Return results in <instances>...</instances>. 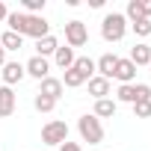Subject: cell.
<instances>
[{"label": "cell", "instance_id": "cell-1", "mask_svg": "<svg viewBox=\"0 0 151 151\" xmlns=\"http://www.w3.org/2000/svg\"><path fill=\"white\" fill-rule=\"evenodd\" d=\"M124 33H127V18H124L122 12L104 15V21H101V39H104V42H122Z\"/></svg>", "mask_w": 151, "mask_h": 151}, {"label": "cell", "instance_id": "cell-2", "mask_svg": "<svg viewBox=\"0 0 151 151\" xmlns=\"http://www.w3.org/2000/svg\"><path fill=\"white\" fill-rule=\"evenodd\" d=\"M77 130H80V139L89 142V145H101V142H104V124H101V119H95L92 113H86V116L77 119Z\"/></svg>", "mask_w": 151, "mask_h": 151}, {"label": "cell", "instance_id": "cell-3", "mask_svg": "<svg viewBox=\"0 0 151 151\" xmlns=\"http://www.w3.org/2000/svg\"><path fill=\"white\" fill-rule=\"evenodd\" d=\"M42 142L45 145H62V142H68V124L59 122V119H50L42 127Z\"/></svg>", "mask_w": 151, "mask_h": 151}, {"label": "cell", "instance_id": "cell-4", "mask_svg": "<svg viewBox=\"0 0 151 151\" xmlns=\"http://www.w3.org/2000/svg\"><path fill=\"white\" fill-rule=\"evenodd\" d=\"M65 42H68L71 50H74V47H83V45L89 42L86 24H83V21H68V24H65Z\"/></svg>", "mask_w": 151, "mask_h": 151}, {"label": "cell", "instance_id": "cell-5", "mask_svg": "<svg viewBox=\"0 0 151 151\" xmlns=\"http://www.w3.org/2000/svg\"><path fill=\"white\" fill-rule=\"evenodd\" d=\"M24 71L30 74V77H36V80H45V77H50V62L45 56H30L24 62Z\"/></svg>", "mask_w": 151, "mask_h": 151}, {"label": "cell", "instance_id": "cell-6", "mask_svg": "<svg viewBox=\"0 0 151 151\" xmlns=\"http://www.w3.org/2000/svg\"><path fill=\"white\" fill-rule=\"evenodd\" d=\"M116 62H119V56L116 53H101L98 59H95V74L98 77H104V80H113V71H116Z\"/></svg>", "mask_w": 151, "mask_h": 151}, {"label": "cell", "instance_id": "cell-7", "mask_svg": "<svg viewBox=\"0 0 151 151\" xmlns=\"http://www.w3.org/2000/svg\"><path fill=\"white\" fill-rule=\"evenodd\" d=\"M24 36H33V39L39 42V39L50 36V24H47L42 15H27V33H24Z\"/></svg>", "mask_w": 151, "mask_h": 151}, {"label": "cell", "instance_id": "cell-8", "mask_svg": "<svg viewBox=\"0 0 151 151\" xmlns=\"http://www.w3.org/2000/svg\"><path fill=\"white\" fill-rule=\"evenodd\" d=\"M0 74H3V86H9V89L27 77L24 65H21V62H9V59H6V65H3V71H0Z\"/></svg>", "mask_w": 151, "mask_h": 151}, {"label": "cell", "instance_id": "cell-9", "mask_svg": "<svg viewBox=\"0 0 151 151\" xmlns=\"http://www.w3.org/2000/svg\"><path fill=\"white\" fill-rule=\"evenodd\" d=\"M113 77H116L122 86L133 83V80H136V65H133L130 59H122V56H119V62H116V71H113Z\"/></svg>", "mask_w": 151, "mask_h": 151}, {"label": "cell", "instance_id": "cell-10", "mask_svg": "<svg viewBox=\"0 0 151 151\" xmlns=\"http://www.w3.org/2000/svg\"><path fill=\"white\" fill-rule=\"evenodd\" d=\"M65 92V86H62V80L59 77H45V80H39V92L36 95H45V98H53V101H59V95Z\"/></svg>", "mask_w": 151, "mask_h": 151}, {"label": "cell", "instance_id": "cell-11", "mask_svg": "<svg viewBox=\"0 0 151 151\" xmlns=\"http://www.w3.org/2000/svg\"><path fill=\"white\" fill-rule=\"evenodd\" d=\"M15 104H18L15 92H12L9 86H0V119H9V116L15 113Z\"/></svg>", "mask_w": 151, "mask_h": 151}, {"label": "cell", "instance_id": "cell-12", "mask_svg": "<svg viewBox=\"0 0 151 151\" xmlns=\"http://www.w3.org/2000/svg\"><path fill=\"white\" fill-rule=\"evenodd\" d=\"M116 110H119V101H113V98H101V101H95L92 116H95V119H113Z\"/></svg>", "mask_w": 151, "mask_h": 151}, {"label": "cell", "instance_id": "cell-13", "mask_svg": "<svg viewBox=\"0 0 151 151\" xmlns=\"http://www.w3.org/2000/svg\"><path fill=\"white\" fill-rule=\"evenodd\" d=\"M127 59H130L136 68H139V65H148V62H151V47H148L145 42H136V45L130 47V56H127Z\"/></svg>", "mask_w": 151, "mask_h": 151}, {"label": "cell", "instance_id": "cell-14", "mask_svg": "<svg viewBox=\"0 0 151 151\" xmlns=\"http://www.w3.org/2000/svg\"><path fill=\"white\" fill-rule=\"evenodd\" d=\"M74 59H77V56H74V50H71L68 45H59V47H56V53H53V62H56L62 71H68V68L74 65Z\"/></svg>", "mask_w": 151, "mask_h": 151}, {"label": "cell", "instance_id": "cell-15", "mask_svg": "<svg viewBox=\"0 0 151 151\" xmlns=\"http://www.w3.org/2000/svg\"><path fill=\"white\" fill-rule=\"evenodd\" d=\"M89 95L95 98V101H101V98H110V80H104V77H95L89 80Z\"/></svg>", "mask_w": 151, "mask_h": 151}, {"label": "cell", "instance_id": "cell-16", "mask_svg": "<svg viewBox=\"0 0 151 151\" xmlns=\"http://www.w3.org/2000/svg\"><path fill=\"white\" fill-rule=\"evenodd\" d=\"M56 47H59V42H56V36L50 33V36H45V39L36 42V56H45V59H47V56L56 53Z\"/></svg>", "mask_w": 151, "mask_h": 151}, {"label": "cell", "instance_id": "cell-17", "mask_svg": "<svg viewBox=\"0 0 151 151\" xmlns=\"http://www.w3.org/2000/svg\"><path fill=\"white\" fill-rule=\"evenodd\" d=\"M6 24H9L12 33L24 36V33H27V12H9V15H6Z\"/></svg>", "mask_w": 151, "mask_h": 151}, {"label": "cell", "instance_id": "cell-18", "mask_svg": "<svg viewBox=\"0 0 151 151\" xmlns=\"http://www.w3.org/2000/svg\"><path fill=\"white\" fill-rule=\"evenodd\" d=\"M71 68H77V71L83 74V77H86V83L95 77V59H92V56H77Z\"/></svg>", "mask_w": 151, "mask_h": 151}, {"label": "cell", "instance_id": "cell-19", "mask_svg": "<svg viewBox=\"0 0 151 151\" xmlns=\"http://www.w3.org/2000/svg\"><path fill=\"white\" fill-rule=\"evenodd\" d=\"M59 80H62V86H65V89H77V86H83V83H86V77H83L77 68H68Z\"/></svg>", "mask_w": 151, "mask_h": 151}, {"label": "cell", "instance_id": "cell-20", "mask_svg": "<svg viewBox=\"0 0 151 151\" xmlns=\"http://www.w3.org/2000/svg\"><path fill=\"white\" fill-rule=\"evenodd\" d=\"M0 45H3V50H21V47H24V36L6 30L3 36H0Z\"/></svg>", "mask_w": 151, "mask_h": 151}, {"label": "cell", "instance_id": "cell-21", "mask_svg": "<svg viewBox=\"0 0 151 151\" xmlns=\"http://www.w3.org/2000/svg\"><path fill=\"white\" fill-rule=\"evenodd\" d=\"M116 98H119L122 104H130V107H133V104H136V86H133V83L119 86V89H116Z\"/></svg>", "mask_w": 151, "mask_h": 151}, {"label": "cell", "instance_id": "cell-22", "mask_svg": "<svg viewBox=\"0 0 151 151\" xmlns=\"http://www.w3.org/2000/svg\"><path fill=\"white\" fill-rule=\"evenodd\" d=\"M124 18L133 24V21H139V18H145L142 15V0H127V9H124Z\"/></svg>", "mask_w": 151, "mask_h": 151}, {"label": "cell", "instance_id": "cell-23", "mask_svg": "<svg viewBox=\"0 0 151 151\" xmlns=\"http://www.w3.org/2000/svg\"><path fill=\"white\" fill-rule=\"evenodd\" d=\"M33 107H36L39 113H53L56 101H53V98H45V95H36V98H33Z\"/></svg>", "mask_w": 151, "mask_h": 151}, {"label": "cell", "instance_id": "cell-24", "mask_svg": "<svg viewBox=\"0 0 151 151\" xmlns=\"http://www.w3.org/2000/svg\"><path fill=\"white\" fill-rule=\"evenodd\" d=\"M130 27H133V33H136V36H142V39H145V36H151V18H139V21H133Z\"/></svg>", "mask_w": 151, "mask_h": 151}, {"label": "cell", "instance_id": "cell-25", "mask_svg": "<svg viewBox=\"0 0 151 151\" xmlns=\"http://www.w3.org/2000/svg\"><path fill=\"white\" fill-rule=\"evenodd\" d=\"M133 116L136 119H148L151 116V101H136L133 104Z\"/></svg>", "mask_w": 151, "mask_h": 151}, {"label": "cell", "instance_id": "cell-26", "mask_svg": "<svg viewBox=\"0 0 151 151\" xmlns=\"http://www.w3.org/2000/svg\"><path fill=\"white\" fill-rule=\"evenodd\" d=\"M21 3H24L27 15H39V12L45 9V0H21Z\"/></svg>", "mask_w": 151, "mask_h": 151}, {"label": "cell", "instance_id": "cell-27", "mask_svg": "<svg viewBox=\"0 0 151 151\" xmlns=\"http://www.w3.org/2000/svg\"><path fill=\"white\" fill-rule=\"evenodd\" d=\"M59 151H83V148H80L77 142H62V145H59Z\"/></svg>", "mask_w": 151, "mask_h": 151}, {"label": "cell", "instance_id": "cell-28", "mask_svg": "<svg viewBox=\"0 0 151 151\" xmlns=\"http://www.w3.org/2000/svg\"><path fill=\"white\" fill-rule=\"evenodd\" d=\"M142 15L151 18V0H142Z\"/></svg>", "mask_w": 151, "mask_h": 151}, {"label": "cell", "instance_id": "cell-29", "mask_svg": "<svg viewBox=\"0 0 151 151\" xmlns=\"http://www.w3.org/2000/svg\"><path fill=\"white\" fill-rule=\"evenodd\" d=\"M6 15H9V9H6V3L0 0V21H6Z\"/></svg>", "mask_w": 151, "mask_h": 151}, {"label": "cell", "instance_id": "cell-30", "mask_svg": "<svg viewBox=\"0 0 151 151\" xmlns=\"http://www.w3.org/2000/svg\"><path fill=\"white\" fill-rule=\"evenodd\" d=\"M6 65V50H3V45H0V68Z\"/></svg>", "mask_w": 151, "mask_h": 151}]
</instances>
